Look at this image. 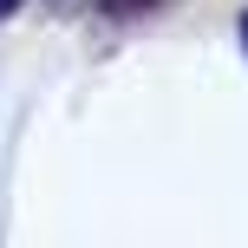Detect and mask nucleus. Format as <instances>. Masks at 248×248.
<instances>
[{"instance_id":"2","label":"nucleus","mask_w":248,"mask_h":248,"mask_svg":"<svg viewBox=\"0 0 248 248\" xmlns=\"http://www.w3.org/2000/svg\"><path fill=\"white\" fill-rule=\"evenodd\" d=\"M242 52H248V13H242Z\"/></svg>"},{"instance_id":"1","label":"nucleus","mask_w":248,"mask_h":248,"mask_svg":"<svg viewBox=\"0 0 248 248\" xmlns=\"http://www.w3.org/2000/svg\"><path fill=\"white\" fill-rule=\"evenodd\" d=\"M13 7H20V0H0V20H7V13H13Z\"/></svg>"}]
</instances>
